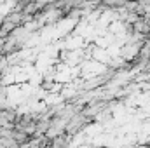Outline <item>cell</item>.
<instances>
[{"instance_id":"1","label":"cell","mask_w":150,"mask_h":148,"mask_svg":"<svg viewBox=\"0 0 150 148\" xmlns=\"http://www.w3.org/2000/svg\"><path fill=\"white\" fill-rule=\"evenodd\" d=\"M134 52L129 26L110 11L84 9L38 28L0 68V101L44 111L91 89Z\"/></svg>"},{"instance_id":"2","label":"cell","mask_w":150,"mask_h":148,"mask_svg":"<svg viewBox=\"0 0 150 148\" xmlns=\"http://www.w3.org/2000/svg\"><path fill=\"white\" fill-rule=\"evenodd\" d=\"M74 145H150V84L115 101L86 125Z\"/></svg>"},{"instance_id":"3","label":"cell","mask_w":150,"mask_h":148,"mask_svg":"<svg viewBox=\"0 0 150 148\" xmlns=\"http://www.w3.org/2000/svg\"><path fill=\"white\" fill-rule=\"evenodd\" d=\"M14 5H16V0H0V26L5 21V18L12 12Z\"/></svg>"}]
</instances>
